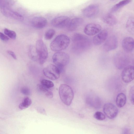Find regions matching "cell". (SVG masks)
Instances as JSON below:
<instances>
[{"instance_id": "1", "label": "cell", "mask_w": 134, "mask_h": 134, "mask_svg": "<svg viewBox=\"0 0 134 134\" xmlns=\"http://www.w3.org/2000/svg\"><path fill=\"white\" fill-rule=\"evenodd\" d=\"M72 50L76 54H80L88 49L91 47V42L90 39L85 35L76 33L72 38Z\"/></svg>"}, {"instance_id": "2", "label": "cell", "mask_w": 134, "mask_h": 134, "mask_svg": "<svg viewBox=\"0 0 134 134\" xmlns=\"http://www.w3.org/2000/svg\"><path fill=\"white\" fill-rule=\"evenodd\" d=\"M70 42L69 38L67 36L61 34L54 38L51 43L50 47L53 51L59 52L66 49Z\"/></svg>"}, {"instance_id": "3", "label": "cell", "mask_w": 134, "mask_h": 134, "mask_svg": "<svg viewBox=\"0 0 134 134\" xmlns=\"http://www.w3.org/2000/svg\"><path fill=\"white\" fill-rule=\"evenodd\" d=\"M59 95L62 101L65 105H70L74 97V93L72 88L69 85L62 84L59 88Z\"/></svg>"}, {"instance_id": "4", "label": "cell", "mask_w": 134, "mask_h": 134, "mask_svg": "<svg viewBox=\"0 0 134 134\" xmlns=\"http://www.w3.org/2000/svg\"><path fill=\"white\" fill-rule=\"evenodd\" d=\"M53 63L59 69L60 73L63 70L64 67L69 63L70 57L67 53L62 52H57L52 57Z\"/></svg>"}, {"instance_id": "5", "label": "cell", "mask_w": 134, "mask_h": 134, "mask_svg": "<svg viewBox=\"0 0 134 134\" xmlns=\"http://www.w3.org/2000/svg\"><path fill=\"white\" fill-rule=\"evenodd\" d=\"M35 47L38 61L41 64H43L46 62L48 55L47 47L42 40L39 39L36 41Z\"/></svg>"}, {"instance_id": "6", "label": "cell", "mask_w": 134, "mask_h": 134, "mask_svg": "<svg viewBox=\"0 0 134 134\" xmlns=\"http://www.w3.org/2000/svg\"><path fill=\"white\" fill-rule=\"evenodd\" d=\"M131 61L130 57L125 53L120 52L116 53L114 58V62L116 67L119 69H124L129 65Z\"/></svg>"}, {"instance_id": "7", "label": "cell", "mask_w": 134, "mask_h": 134, "mask_svg": "<svg viewBox=\"0 0 134 134\" xmlns=\"http://www.w3.org/2000/svg\"><path fill=\"white\" fill-rule=\"evenodd\" d=\"M43 72L44 75L52 80L58 79L60 76V71L58 68L52 64H49L44 68Z\"/></svg>"}, {"instance_id": "8", "label": "cell", "mask_w": 134, "mask_h": 134, "mask_svg": "<svg viewBox=\"0 0 134 134\" xmlns=\"http://www.w3.org/2000/svg\"><path fill=\"white\" fill-rule=\"evenodd\" d=\"M70 18L65 16H61L53 18L51 24L53 26L58 28L67 27L70 20Z\"/></svg>"}, {"instance_id": "9", "label": "cell", "mask_w": 134, "mask_h": 134, "mask_svg": "<svg viewBox=\"0 0 134 134\" xmlns=\"http://www.w3.org/2000/svg\"><path fill=\"white\" fill-rule=\"evenodd\" d=\"M134 67L131 65H128L125 67L121 73V78L123 81L125 83L131 82L134 79Z\"/></svg>"}, {"instance_id": "10", "label": "cell", "mask_w": 134, "mask_h": 134, "mask_svg": "<svg viewBox=\"0 0 134 134\" xmlns=\"http://www.w3.org/2000/svg\"><path fill=\"white\" fill-rule=\"evenodd\" d=\"M103 110L105 114L110 119L115 118L118 113V109L117 107L111 103L105 104L103 107Z\"/></svg>"}, {"instance_id": "11", "label": "cell", "mask_w": 134, "mask_h": 134, "mask_svg": "<svg viewBox=\"0 0 134 134\" xmlns=\"http://www.w3.org/2000/svg\"><path fill=\"white\" fill-rule=\"evenodd\" d=\"M118 40L116 37L114 35L110 36L106 40L103 46L104 50L106 52H109L113 50L117 47Z\"/></svg>"}, {"instance_id": "12", "label": "cell", "mask_w": 134, "mask_h": 134, "mask_svg": "<svg viewBox=\"0 0 134 134\" xmlns=\"http://www.w3.org/2000/svg\"><path fill=\"white\" fill-rule=\"evenodd\" d=\"M1 11L2 13L7 17L20 21L24 20V18L22 15L7 7H2Z\"/></svg>"}, {"instance_id": "13", "label": "cell", "mask_w": 134, "mask_h": 134, "mask_svg": "<svg viewBox=\"0 0 134 134\" xmlns=\"http://www.w3.org/2000/svg\"><path fill=\"white\" fill-rule=\"evenodd\" d=\"M102 29L101 26L99 24L90 23L85 26L84 31L86 34L89 36H92L98 33Z\"/></svg>"}, {"instance_id": "14", "label": "cell", "mask_w": 134, "mask_h": 134, "mask_svg": "<svg viewBox=\"0 0 134 134\" xmlns=\"http://www.w3.org/2000/svg\"><path fill=\"white\" fill-rule=\"evenodd\" d=\"M99 8L98 5L93 4L89 5L82 10V13L85 16L92 18L97 15L99 12Z\"/></svg>"}, {"instance_id": "15", "label": "cell", "mask_w": 134, "mask_h": 134, "mask_svg": "<svg viewBox=\"0 0 134 134\" xmlns=\"http://www.w3.org/2000/svg\"><path fill=\"white\" fill-rule=\"evenodd\" d=\"M108 36V32L106 30H101L93 37V42L96 46L101 44L106 40Z\"/></svg>"}, {"instance_id": "16", "label": "cell", "mask_w": 134, "mask_h": 134, "mask_svg": "<svg viewBox=\"0 0 134 134\" xmlns=\"http://www.w3.org/2000/svg\"><path fill=\"white\" fill-rule=\"evenodd\" d=\"M47 23V20L45 18L39 16L34 17L32 19L31 24L34 28L41 29L45 27Z\"/></svg>"}, {"instance_id": "17", "label": "cell", "mask_w": 134, "mask_h": 134, "mask_svg": "<svg viewBox=\"0 0 134 134\" xmlns=\"http://www.w3.org/2000/svg\"><path fill=\"white\" fill-rule=\"evenodd\" d=\"M122 46L123 49L126 52H132L134 48L133 39L130 37L124 38L122 42Z\"/></svg>"}, {"instance_id": "18", "label": "cell", "mask_w": 134, "mask_h": 134, "mask_svg": "<svg viewBox=\"0 0 134 134\" xmlns=\"http://www.w3.org/2000/svg\"><path fill=\"white\" fill-rule=\"evenodd\" d=\"M83 21V19L81 18H74L70 20L67 28L70 31H74L82 24Z\"/></svg>"}, {"instance_id": "19", "label": "cell", "mask_w": 134, "mask_h": 134, "mask_svg": "<svg viewBox=\"0 0 134 134\" xmlns=\"http://www.w3.org/2000/svg\"><path fill=\"white\" fill-rule=\"evenodd\" d=\"M102 20L105 23L111 26L115 25L117 22V20L115 17L110 13L104 15L103 17Z\"/></svg>"}, {"instance_id": "20", "label": "cell", "mask_w": 134, "mask_h": 134, "mask_svg": "<svg viewBox=\"0 0 134 134\" xmlns=\"http://www.w3.org/2000/svg\"><path fill=\"white\" fill-rule=\"evenodd\" d=\"M126 100V97L123 93L119 94L117 96L116 100L117 106L119 108L123 107L125 104Z\"/></svg>"}, {"instance_id": "21", "label": "cell", "mask_w": 134, "mask_h": 134, "mask_svg": "<svg viewBox=\"0 0 134 134\" xmlns=\"http://www.w3.org/2000/svg\"><path fill=\"white\" fill-rule=\"evenodd\" d=\"M29 54L30 57L34 61H38V55L35 47L31 45L29 48Z\"/></svg>"}, {"instance_id": "22", "label": "cell", "mask_w": 134, "mask_h": 134, "mask_svg": "<svg viewBox=\"0 0 134 134\" xmlns=\"http://www.w3.org/2000/svg\"><path fill=\"white\" fill-rule=\"evenodd\" d=\"M131 0H123L114 5L112 8L111 12H115L120 8L130 3Z\"/></svg>"}, {"instance_id": "23", "label": "cell", "mask_w": 134, "mask_h": 134, "mask_svg": "<svg viewBox=\"0 0 134 134\" xmlns=\"http://www.w3.org/2000/svg\"><path fill=\"white\" fill-rule=\"evenodd\" d=\"M126 27L128 31L131 34L133 35L134 33V19L131 17L128 20L126 24Z\"/></svg>"}, {"instance_id": "24", "label": "cell", "mask_w": 134, "mask_h": 134, "mask_svg": "<svg viewBox=\"0 0 134 134\" xmlns=\"http://www.w3.org/2000/svg\"><path fill=\"white\" fill-rule=\"evenodd\" d=\"M32 102L31 99L28 97L24 98L23 101L19 105V108L21 110L25 109L31 105Z\"/></svg>"}, {"instance_id": "25", "label": "cell", "mask_w": 134, "mask_h": 134, "mask_svg": "<svg viewBox=\"0 0 134 134\" xmlns=\"http://www.w3.org/2000/svg\"><path fill=\"white\" fill-rule=\"evenodd\" d=\"M55 33V30L53 29L48 30L44 34V37L47 40H50L52 38Z\"/></svg>"}, {"instance_id": "26", "label": "cell", "mask_w": 134, "mask_h": 134, "mask_svg": "<svg viewBox=\"0 0 134 134\" xmlns=\"http://www.w3.org/2000/svg\"><path fill=\"white\" fill-rule=\"evenodd\" d=\"M41 84L48 89L53 87L54 86V83L52 81L47 79H44L41 80Z\"/></svg>"}, {"instance_id": "27", "label": "cell", "mask_w": 134, "mask_h": 134, "mask_svg": "<svg viewBox=\"0 0 134 134\" xmlns=\"http://www.w3.org/2000/svg\"><path fill=\"white\" fill-rule=\"evenodd\" d=\"M4 34L12 39H15L16 37L15 32L12 30L5 28L4 30Z\"/></svg>"}, {"instance_id": "28", "label": "cell", "mask_w": 134, "mask_h": 134, "mask_svg": "<svg viewBox=\"0 0 134 134\" xmlns=\"http://www.w3.org/2000/svg\"><path fill=\"white\" fill-rule=\"evenodd\" d=\"M94 118L97 120H103L105 119V116L104 114L100 111H97L95 113L94 115Z\"/></svg>"}, {"instance_id": "29", "label": "cell", "mask_w": 134, "mask_h": 134, "mask_svg": "<svg viewBox=\"0 0 134 134\" xmlns=\"http://www.w3.org/2000/svg\"><path fill=\"white\" fill-rule=\"evenodd\" d=\"M21 92L23 94L26 96L30 95L31 91L28 88L24 87H22L21 89Z\"/></svg>"}, {"instance_id": "30", "label": "cell", "mask_w": 134, "mask_h": 134, "mask_svg": "<svg viewBox=\"0 0 134 134\" xmlns=\"http://www.w3.org/2000/svg\"><path fill=\"white\" fill-rule=\"evenodd\" d=\"M133 94H134V87L133 86L131 88L129 92V96L131 101L133 105Z\"/></svg>"}, {"instance_id": "31", "label": "cell", "mask_w": 134, "mask_h": 134, "mask_svg": "<svg viewBox=\"0 0 134 134\" xmlns=\"http://www.w3.org/2000/svg\"><path fill=\"white\" fill-rule=\"evenodd\" d=\"M37 87L39 90L43 92H46L49 91L48 89L45 87L41 84L38 85L37 86Z\"/></svg>"}, {"instance_id": "32", "label": "cell", "mask_w": 134, "mask_h": 134, "mask_svg": "<svg viewBox=\"0 0 134 134\" xmlns=\"http://www.w3.org/2000/svg\"><path fill=\"white\" fill-rule=\"evenodd\" d=\"M0 39L4 41H8L9 38L2 33L0 32Z\"/></svg>"}, {"instance_id": "33", "label": "cell", "mask_w": 134, "mask_h": 134, "mask_svg": "<svg viewBox=\"0 0 134 134\" xmlns=\"http://www.w3.org/2000/svg\"><path fill=\"white\" fill-rule=\"evenodd\" d=\"M37 111L40 113L45 114L46 113L45 110L44 109L41 107H38L37 108Z\"/></svg>"}, {"instance_id": "34", "label": "cell", "mask_w": 134, "mask_h": 134, "mask_svg": "<svg viewBox=\"0 0 134 134\" xmlns=\"http://www.w3.org/2000/svg\"><path fill=\"white\" fill-rule=\"evenodd\" d=\"M8 53L10 55H11L12 57L14 59H16V55L12 51L10 50H8L7 51Z\"/></svg>"}, {"instance_id": "35", "label": "cell", "mask_w": 134, "mask_h": 134, "mask_svg": "<svg viewBox=\"0 0 134 134\" xmlns=\"http://www.w3.org/2000/svg\"><path fill=\"white\" fill-rule=\"evenodd\" d=\"M45 94L46 96L49 98H52L53 97V93L49 90L46 92Z\"/></svg>"}]
</instances>
